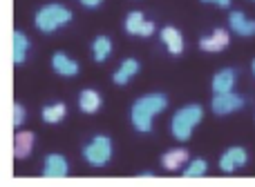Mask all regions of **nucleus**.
Returning a JSON list of instances; mask_svg holds the SVG:
<instances>
[{"label":"nucleus","mask_w":255,"mask_h":187,"mask_svg":"<svg viewBox=\"0 0 255 187\" xmlns=\"http://www.w3.org/2000/svg\"><path fill=\"white\" fill-rule=\"evenodd\" d=\"M251 69H253V76H255V58H253V62H251Z\"/></svg>","instance_id":"nucleus-27"},{"label":"nucleus","mask_w":255,"mask_h":187,"mask_svg":"<svg viewBox=\"0 0 255 187\" xmlns=\"http://www.w3.org/2000/svg\"><path fill=\"white\" fill-rule=\"evenodd\" d=\"M152 34H154V22H152V20H145L143 27H141V34H139V36L148 38V36H152Z\"/></svg>","instance_id":"nucleus-23"},{"label":"nucleus","mask_w":255,"mask_h":187,"mask_svg":"<svg viewBox=\"0 0 255 187\" xmlns=\"http://www.w3.org/2000/svg\"><path fill=\"white\" fill-rule=\"evenodd\" d=\"M65 114H67L65 103H54V105H45L43 112H40V118L47 125H56V123H61L65 118Z\"/></svg>","instance_id":"nucleus-18"},{"label":"nucleus","mask_w":255,"mask_h":187,"mask_svg":"<svg viewBox=\"0 0 255 187\" xmlns=\"http://www.w3.org/2000/svg\"><path fill=\"white\" fill-rule=\"evenodd\" d=\"M145 22V16L141 11H130L126 16V31L130 36H139L141 34V27Z\"/></svg>","instance_id":"nucleus-21"},{"label":"nucleus","mask_w":255,"mask_h":187,"mask_svg":"<svg viewBox=\"0 0 255 187\" xmlns=\"http://www.w3.org/2000/svg\"><path fill=\"white\" fill-rule=\"evenodd\" d=\"M43 174L47 176V179H65V176L70 174V163H67V158L61 156V154H49V156H45Z\"/></svg>","instance_id":"nucleus-7"},{"label":"nucleus","mask_w":255,"mask_h":187,"mask_svg":"<svg viewBox=\"0 0 255 187\" xmlns=\"http://www.w3.org/2000/svg\"><path fill=\"white\" fill-rule=\"evenodd\" d=\"M168 107V96L166 94H145L134 100L130 109V121L136 131L148 134L152 131V121L157 114H161Z\"/></svg>","instance_id":"nucleus-1"},{"label":"nucleus","mask_w":255,"mask_h":187,"mask_svg":"<svg viewBox=\"0 0 255 187\" xmlns=\"http://www.w3.org/2000/svg\"><path fill=\"white\" fill-rule=\"evenodd\" d=\"M70 20H72V11L61 2H52V4L40 7L34 18L38 31H43V34H54V31L61 29V27L67 25Z\"/></svg>","instance_id":"nucleus-3"},{"label":"nucleus","mask_w":255,"mask_h":187,"mask_svg":"<svg viewBox=\"0 0 255 187\" xmlns=\"http://www.w3.org/2000/svg\"><path fill=\"white\" fill-rule=\"evenodd\" d=\"M101 103H103V98L97 89H83L79 94V109L83 114H97L101 109Z\"/></svg>","instance_id":"nucleus-16"},{"label":"nucleus","mask_w":255,"mask_h":187,"mask_svg":"<svg viewBox=\"0 0 255 187\" xmlns=\"http://www.w3.org/2000/svg\"><path fill=\"white\" fill-rule=\"evenodd\" d=\"M206 172H208V163L204 158H195V161L186 163L184 176L186 179H199V176H206Z\"/></svg>","instance_id":"nucleus-20"},{"label":"nucleus","mask_w":255,"mask_h":187,"mask_svg":"<svg viewBox=\"0 0 255 187\" xmlns=\"http://www.w3.org/2000/svg\"><path fill=\"white\" fill-rule=\"evenodd\" d=\"M161 43L166 45V49L172 54V56H179L184 52V36L177 27H163L161 29Z\"/></svg>","instance_id":"nucleus-12"},{"label":"nucleus","mask_w":255,"mask_h":187,"mask_svg":"<svg viewBox=\"0 0 255 187\" xmlns=\"http://www.w3.org/2000/svg\"><path fill=\"white\" fill-rule=\"evenodd\" d=\"M112 54V40L108 36H97L92 43V56L97 62H106Z\"/></svg>","instance_id":"nucleus-19"},{"label":"nucleus","mask_w":255,"mask_h":187,"mask_svg":"<svg viewBox=\"0 0 255 187\" xmlns=\"http://www.w3.org/2000/svg\"><path fill=\"white\" fill-rule=\"evenodd\" d=\"M29 52V38L22 31H13V65H22Z\"/></svg>","instance_id":"nucleus-17"},{"label":"nucleus","mask_w":255,"mask_h":187,"mask_svg":"<svg viewBox=\"0 0 255 187\" xmlns=\"http://www.w3.org/2000/svg\"><path fill=\"white\" fill-rule=\"evenodd\" d=\"M249 163V154L244 147H229L220 158V170L224 174H233L240 167H244Z\"/></svg>","instance_id":"nucleus-6"},{"label":"nucleus","mask_w":255,"mask_h":187,"mask_svg":"<svg viewBox=\"0 0 255 187\" xmlns=\"http://www.w3.org/2000/svg\"><path fill=\"white\" fill-rule=\"evenodd\" d=\"M235 80H238V71L233 67H224L220 69L215 76H213V94H226V92H233L235 89Z\"/></svg>","instance_id":"nucleus-8"},{"label":"nucleus","mask_w":255,"mask_h":187,"mask_svg":"<svg viewBox=\"0 0 255 187\" xmlns=\"http://www.w3.org/2000/svg\"><path fill=\"white\" fill-rule=\"evenodd\" d=\"M81 4H83V7H88V9H97L99 4L103 2V0H79Z\"/></svg>","instance_id":"nucleus-25"},{"label":"nucleus","mask_w":255,"mask_h":187,"mask_svg":"<svg viewBox=\"0 0 255 187\" xmlns=\"http://www.w3.org/2000/svg\"><path fill=\"white\" fill-rule=\"evenodd\" d=\"M139 176H141V179H152L154 174H152V172H143V174H139Z\"/></svg>","instance_id":"nucleus-26"},{"label":"nucleus","mask_w":255,"mask_h":187,"mask_svg":"<svg viewBox=\"0 0 255 187\" xmlns=\"http://www.w3.org/2000/svg\"><path fill=\"white\" fill-rule=\"evenodd\" d=\"M202 118H204L202 105H195L193 103V105H186V107L177 109L175 116H172V121H170L172 136H175L179 143H186V140L193 136L195 127L202 123Z\"/></svg>","instance_id":"nucleus-2"},{"label":"nucleus","mask_w":255,"mask_h":187,"mask_svg":"<svg viewBox=\"0 0 255 187\" xmlns=\"http://www.w3.org/2000/svg\"><path fill=\"white\" fill-rule=\"evenodd\" d=\"M25 118H27L25 107H22L20 103H16L13 105V127H20L22 123H25Z\"/></svg>","instance_id":"nucleus-22"},{"label":"nucleus","mask_w":255,"mask_h":187,"mask_svg":"<svg viewBox=\"0 0 255 187\" xmlns=\"http://www.w3.org/2000/svg\"><path fill=\"white\" fill-rule=\"evenodd\" d=\"M52 69L56 71L58 76H65V78H74L76 74H79V62L74 61V58H70L67 54L63 52H56L52 56Z\"/></svg>","instance_id":"nucleus-10"},{"label":"nucleus","mask_w":255,"mask_h":187,"mask_svg":"<svg viewBox=\"0 0 255 187\" xmlns=\"http://www.w3.org/2000/svg\"><path fill=\"white\" fill-rule=\"evenodd\" d=\"M36 136L34 131H18L16 138H13V156L16 158H27L34 149Z\"/></svg>","instance_id":"nucleus-14"},{"label":"nucleus","mask_w":255,"mask_h":187,"mask_svg":"<svg viewBox=\"0 0 255 187\" xmlns=\"http://www.w3.org/2000/svg\"><path fill=\"white\" fill-rule=\"evenodd\" d=\"M139 69H141V65L136 58H126V61L119 65V69L112 74V80H115V85H128L136 74H139Z\"/></svg>","instance_id":"nucleus-13"},{"label":"nucleus","mask_w":255,"mask_h":187,"mask_svg":"<svg viewBox=\"0 0 255 187\" xmlns=\"http://www.w3.org/2000/svg\"><path fill=\"white\" fill-rule=\"evenodd\" d=\"M231 43V34L226 29H215L211 36H204L202 40H199V49H204V52H222V49H226Z\"/></svg>","instance_id":"nucleus-9"},{"label":"nucleus","mask_w":255,"mask_h":187,"mask_svg":"<svg viewBox=\"0 0 255 187\" xmlns=\"http://www.w3.org/2000/svg\"><path fill=\"white\" fill-rule=\"evenodd\" d=\"M253 2H255V0H253Z\"/></svg>","instance_id":"nucleus-28"},{"label":"nucleus","mask_w":255,"mask_h":187,"mask_svg":"<svg viewBox=\"0 0 255 187\" xmlns=\"http://www.w3.org/2000/svg\"><path fill=\"white\" fill-rule=\"evenodd\" d=\"M83 158L92 167H106L112 158V140L103 134L94 136V138L83 147Z\"/></svg>","instance_id":"nucleus-4"},{"label":"nucleus","mask_w":255,"mask_h":187,"mask_svg":"<svg viewBox=\"0 0 255 187\" xmlns=\"http://www.w3.org/2000/svg\"><path fill=\"white\" fill-rule=\"evenodd\" d=\"M202 2H206V4H217V7H222V9H229L233 0H202Z\"/></svg>","instance_id":"nucleus-24"},{"label":"nucleus","mask_w":255,"mask_h":187,"mask_svg":"<svg viewBox=\"0 0 255 187\" xmlns=\"http://www.w3.org/2000/svg\"><path fill=\"white\" fill-rule=\"evenodd\" d=\"M186 163H188V152H186V149H181V147L168 149V152L161 156V165H163V170H168V172L181 170Z\"/></svg>","instance_id":"nucleus-15"},{"label":"nucleus","mask_w":255,"mask_h":187,"mask_svg":"<svg viewBox=\"0 0 255 187\" xmlns=\"http://www.w3.org/2000/svg\"><path fill=\"white\" fill-rule=\"evenodd\" d=\"M229 27H231V31H235L238 36H244V38L255 36V20L247 18L242 11H231L229 13Z\"/></svg>","instance_id":"nucleus-11"},{"label":"nucleus","mask_w":255,"mask_h":187,"mask_svg":"<svg viewBox=\"0 0 255 187\" xmlns=\"http://www.w3.org/2000/svg\"><path fill=\"white\" fill-rule=\"evenodd\" d=\"M247 100L235 92H226V94H215L211 100V109L215 116H229V114L238 112V109L244 107Z\"/></svg>","instance_id":"nucleus-5"}]
</instances>
